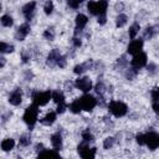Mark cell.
Returning a JSON list of instances; mask_svg holds the SVG:
<instances>
[{"instance_id":"cell-1","label":"cell","mask_w":159,"mask_h":159,"mask_svg":"<svg viewBox=\"0 0 159 159\" xmlns=\"http://www.w3.org/2000/svg\"><path fill=\"white\" fill-rule=\"evenodd\" d=\"M37 114H39L37 106L32 104V106L27 107L26 111H25V113H24V117H22V118H24V122H25L30 128H32L34 124H35L36 120H37Z\"/></svg>"},{"instance_id":"cell-2","label":"cell","mask_w":159,"mask_h":159,"mask_svg":"<svg viewBox=\"0 0 159 159\" xmlns=\"http://www.w3.org/2000/svg\"><path fill=\"white\" fill-rule=\"evenodd\" d=\"M108 109L114 117H123L128 111L127 104L123 102H119V101H112L108 104Z\"/></svg>"},{"instance_id":"cell-3","label":"cell","mask_w":159,"mask_h":159,"mask_svg":"<svg viewBox=\"0 0 159 159\" xmlns=\"http://www.w3.org/2000/svg\"><path fill=\"white\" fill-rule=\"evenodd\" d=\"M50 98H52V92L50 91H46V92H36L34 96H32V102L35 106L40 107V106H45Z\"/></svg>"},{"instance_id":"cell-4","label":"cell","mask_w":159,"mask_h":159,"mask_svg":"<svg viewBox=\"0 0 159 159\" xmlns=\"http://www.w3.org/2000/svg\"><path fill=\"white\" fill-rule=\"evenodd\" d=\"M77 150H78L80 155H81L82 158H84V159H92V158H94V155H96V148H89V147L87 145V142H86V140L82 142V143L77 147Z\"/></svg>"},{"instance_id":"cell-5","label":"cell","mask_w":159,"mask_h":159,"mask_svg":"<svg viewBox=\"0 0 159 159\" xmlns=\"http://www.w3.org/2000/svg\"><path fill=\"white\" fill-rule=\"evenodd\" d=\"M80 99V102H81V106H82V109H84V111H92L94 107H96V104H97V99L93 97V96H91V94H84V96H82L81 98H78Z\"/></svg>"},{"instance_id":"cell-6","label":"cell","mask_w":159,"mask_h":159,"mask_svg":"<svg viewBox=\"0 0 159 159\" xmlns=\"http://www.w3.org/2000/svg\"><path fill=\"white\" fill-rule=\"evenodd\" d=\"M145 144L150 150H154L159 147V134L155 132H149L145 134Z\"/></svg>"},{"instance_id":"cell-7","label":"cell","mask_w":159,"mask_h":159,"mask_svg":"<svg viewBox=\"0 0 159 159\" xmlns=\"http://www.w3.org/2000/svg\"><path fill=\"white\" fill-rule=\"evenodd\" d=\"M145 63H147V55L144 52L140 51V52L133 55V58L130 61L132 67H134V68L138 70V68H142L143 66H145Z\"/></svg>"},{"instance_id":"cell-8","label":"cell","mask_w":159,"mask_h":159,"mask_svg":"<svg viewBox=\"0 0 159 159\" xmlns=\"http://www.w3.org/2000/svg\"><path fill=\"white\" fill-rule=\"evenodd\" d=\"M75 86H76L78 89H81L82 92L87 93L89 89H92V81H91L88 77H80V78L76 80Z\"/></svg>"},{"instance_id":"cell-9","label":"cell","mask_w":159,"mask_h":159,"mask_svg":"<svg viewBox=\"0 0 159 159\" xmlns=\"http://www.w3.org/2000/svg\"><path fill=\"white\" fill-rule=\"evenodd\" d=\"M142 48H143V40H133L129 45H128V53H130V55H135V53H138V52H140L142 51Z\"/></svg>"},{"instance_id":"cell-10","label":"cell","mask_w":159,"mask_h":159,"mask_svg":"<svg viewBox=\"0 0 159 159\" xmlns=\"http://www.w3.org/2000/svg\"><path fill=\"white\" fill-rule=\"evenodd\" d=\"M29 32H30V25H29L27 22H25V24H22V25L17 29V31H16V34H15V37H16V40L22 41V40L29 35Z\"/></svg>"},{"instance_id":"cell-11","label":"cell","mask_w":159,"mask_h":159,"mask_svg":"<svg viewBox=\"0 0 159 159\" xmlns=\"http://www.w3.org/2000/svg\"><path fill=\"white\" fill-rule=\"evenodd\" d=\"M35 7H36V2H35V1H31V2H27L26 5H24V7H22V12H24L26 20H31Z\"/></svg>"},{"instance_id":"cell-12","label":"cell","mask_w":159,"mask_h":159,"mask_svg":"<svg viewBox=\"0 0 159 159\" xmlns=\"http://www.w3.org/2000/svg\"><path fill=\"white\" fill-rule=\"evenodd\" d=\"M61 55H60V51L58 50H52L50 53H48V56H47V61H46V63L50 66V67H53V66H56L57 65V60H58V57H60Z\"/></svg>"},{"instance_id":"cell-13","label":"cell","mask_w":159,"mask_h":159,"mask_svg":"<svg viewBox=\"0 0 159 159\" xmlns=\"http://www.w3.org/2000/svg\"><path fill=\"white\" fill-rule=\"evenodd\" d=\"M9 102L12 106H19L21 103V91L19 88H16L14 92H11V94L9 96Z\"/></svg>"},{"instance_id":"cell-14","label":"cell","mask_w":159,"mask_h":159,"mask_svg":"<svg viewBox=\"0 0 159 159\" xmlns=\"http://www.w3.org/2000/svg\"><path fill=\"white\" fill-rule=\"evenodd\" d=\"M51 144L56 150H60L62 148V135L60 134V132H56L51 135Z\"/></svg>"},{"instance_id":"cell-15","label":"cell","mask_w":159,"mask_h":159,"mask_svg":"<svg viewBox=\"0 0 159 159\" xmlns=\"http://www.w3.org/2000/svg\"><path fill=\"white\" fill-rule=\"evenodd\" d=\"M87 21H88V19H87L86 15H83V14H78V15L76 16V29L82 30V29L87 25Z\"/></svg>"},{"instance_id":"cell-16","label":"cell","mask_w":159,"mask_h":159,"mask_svg":"<svg viewBox=\"0 0 159 159\" xmlns=\"http://www.w3.org/2000/svg\"><path fill=\"white\" fill-rule=\"evenodd\" d=\"M55 120H56V113H55V112H48V113L41 119V124H43V125H51Z\"/></svg>"},{"instance_id":"cell-17","label":"cell","mask_w":159,"mask_h":159,"mask_svg":"<svg viewBox=\"0 0 159 159\" xmlns=\"http://www.w3.org/2000/svg\"><path fill=\"white\" fill-rule=\"evenodd\" d=\"M14 145H15V142H14V139H11V138H6V139H4V140L1 142V149H2L4 152L11 150V149L14 148Z\"/></svg>"},{"instance_id":"cell-18","label":"cell","mask_w":159,"mask_h":159,"mask_svg":"<svg viewBox=\"0 0 159 159\" xmlns=\"http://www.w3.org/2000/svg\"><path fill=\"white\" fill-rule=\"evenodd\" d=\"M158 26H148L144 31V37L145 39H152L157 32H158Z\"/></svg>"},{"instance_id":"cell-19","label":"cell","mask_w":159,"mask_h":159,"mask_svg":"<svg viewBox=\"0 0 159 159\" xmlns=\"http://www.w3.org/2000/svg\"><path fill=\"white\" fill-rule=\"evenodd\" d=\"M70 111H71L72 113H80V112L82 111V106H81L80 99H76V101H73V102L70 104Z\"/></svg>"},{"instance_id":"cell-20","label":"cell","mask_w":159,"mask_h":159,"mask_svg":"<svg viewBox=\"0 0 159 159\" xmlns=\"http://www.w3.org/2000/svg\"><path fill=\"white\" fill-rule=\"evenodd\" d=\"M127 20H128L127 15L119 14V15L117 16V19H116V26H117V27H123V26L127 24Z\"/></svg>"},{"instance_id":"cell-21","label":"cell","mask_w":159,"mask_h":159,"mask_svg":"<svg viewBox=\"0 0 159 159\" xmlns=\"http://www.w3.org/2000/svg\"><path fill=\"white\" fill-rule=\"evenodd\" d=\"M39 157H40V158H43V157H55V158H58L60 154L57 153L56 149H55V150H46V149H43L42 152L39 153Z\"/></svg>"},{"instance_id":"cell-22","label":"cell","mask_w":159,"mask_h":159,"mask_svg":"<svg viewBox=\"0 0 159 159\" xmlns=\"http://www.w3.org/2000/svg\"><path fill=\"white\" fill-rule=\"evenodd\" d=\"M12 24H14V20L10 15H2L1 16V25L2 26L10 27V26H12Z\"/></svg>"},{"instance_id":"cell-23","label":"cell","mask_w":159,"mask_h":159,"mask_svg":"<svg viewBox=\"0 0 159 159\" xmlns=\"http://www.w3.org/2000/svg\"><path fill=\"white\" fill-rule=\"evenodd\" d=\"M52 99H53V102L60 103V102H63V101H65V96H63V93L60 92V91H53V92H52Z\"/></svg>"},{"instance_id":"cell-24","label":"cell","mask_w":159,"mask_h":159,"mask_svg":"<svg viewBox=\"0 0 159 159\" xmlns=\"http://www.w3.org/2000/svg\"><path fill=\"white\" fill-rule=\"evenodd\" d=\"M107 6H108L107 0H99V1L97 2V7H98V15H99V14H106Z\"/></svg>"},{"instance_id":"cell-25","label":"cell","mask_w":159,"mask_h":159,"mask_svg":"<svg viewBox=\"0 0 159 159\" xmlns=\"http://www.w3.org/2000/svg\"><path fill=\"white\" fill-rule=\"evenodd\" d=\"M139 24H137V22H134L130 27H129V37L130 39H134L135 36H137V34L139 32Z\"/></svg>"},{"instance_id":"cell-26","label":"cell","mask_w":159,"mask_h":159,"mask_svg":"<svg viewBox=\"0 0 159 159\" xmlns=\"http://www.w3.org/2000/svg\"><path fill=\"white\" fill-rule=\"evenodd\" d=\"M87 9L92 15H98V7H97V2L96 1H89L87 4Z\"/></svg>"},{"instance_id":"cell-27","label":"cell","mask_w":159,"mask_h":159,"mask_svg":"<svg viewBox=\"0 0 159 159\" xmlns=\"http://www.w3.org/2000/svg\"><path fill=\"white\" fill-rule=\"evenodd\" d=\"M43 10H45V14H46V15H50V14L52 12V10H53V2H52L51 0L46 1L45 5H43Z\"/></svg>"},{"instance_id":"cell-28","label":"cell","mask_w":159,"mask_h":159,"mask_svg":"<svg viewBox=\"0 0 159 159\" xmlns=\"http://www.w3.org/2000/svg\"><path fill=\"white\" fill-rule=\"evenodd\" d=\"M30 143H31V139H30V135L29 134H24V135L20 137V145L27 147Z\"/></svg>"},{"instance_id":"cell-29","label":"cell","mask_w":159,"mask_h":159,"mask_svg":"<svg viewBox=\"0 0 159 159\" xmlns=\"http://www.w3.org/2000/svg\"><path fill=\"white\" fill-rule=\"evenodd\" d=\"M0 51L1 52H12L14 51V46L12 45H7L5 42L0 43Z\"/></svg>"},{"instance_id":"cell-30","label":"cell","mask_w":159,"mask_h":159,"mask_svg":"<svg viewBox=\"0 0 159 159\" xmlns=\"http://www.w3.org/2000/svg\"><path fill=\"white\" fill-rule=\"evenodd\" d=\"M113 144H114V139H113L112 137L106 138L104 142H103V147H104V149H111V148L113 147Z\"/></svg>"},{"instance_id":"cell-31","label":"cell","mask_w":159,"mask_h":159,"mask_svg":"<svg viewBox=\"0 0 159 159\" xmlns=\"http://www.w3.org/2000/svg\"><path fill=\"white\" fill-rule=\"evenodd\" d=\"M152 99L154 103H158L159 102V87H155L152 89Z\"/></svg>"},{"instance_id":"cell-32","label":"cell","mask_w":159,"mask_h":159,"mask_svg":"<svg viewBox=\"0 0 159 159\" xmlns=\"http://www.w3.org/2000/svg\"><path fill=\"white\" fill-rule=\"evenodd\" d=\"M43 37L46 39V40H53V37H55V32H53V30L52 29H47V30H45L43 31Z\"/></svg>"},{"instance_id":"cell-33","label":"cell","mask_w":159,"mask_h":159,"mask_svg":"<svg viewBox=\"0 0 159 159\" xmlns=\"http://www.w3.org/2000/svg\"><path fill=\"white\" fill-rule=\"evenodd\" d=\"M104 89H106V87H104L103 82H98V83L96 84V87H94V91L97 92V94H101V96H103Z\"/></svg>"},{"instance_id":"cell-34","label":"cell","mask_w":159,"mask_h":159,"mask_svg":"<svg viewBox=\"0 0 159 159\" xmlns=\"http://www.w3.org/2000/svg\"><path fill=\"white\" fill-rule=\"evenodd\" d=\"M86 70H87V68H86L84 63H81V65H77V66H75V68H73V72H75L76 75H81V73H83Z\"/></svg>"},{"instance_id":"cell-35","label":"cell","mask_w":159,"mask_h":159,"mask_svg":"<svg viewBox=\"0 0 159 159\" xmlns=\"http://www.w3.org/2000/svg\"><path fill=\"white\" fill-rule=\"evenodd\" d=\"M135 76H137V68H134V67H132L130 70H128V71L125 72L127 80H133Z\"/></svg>"},{"instance_id":"cell-36","label":"cell","mask_w":159,"mask_h":159,"mask_svg":"<svg viewBox=\"0 0 159 159\" xmlns=\"http://www.w3.org/2000/svg\"><path fill=\"white\" fill-rule=\"evenodd\" d=\"M82 138H83V140H86V142H91V140H93V135L89 133L88 129H86V130L82 132Z\"/></svg>"},{"instance_id":"cell-37","label":"cell","mask_w":159,"mask_h":159,"mask_svg":"<svg viewBox=\"0 0 159 159\" xmlns=\"http://www.w3.org/2000/svg\"><path fill=\"white\" fill-rule=\"evenodd\" d=\"M66 111V104H65V101L63 102H60V103H57V108H56V112L58 113V114H61V113H63Z\"/></svg>"},{"instance_id":"cell-38","label":"cell","mask_w":159,"mask_h":159,"mask_svg":"<svg viewBox=\"0 0 159 159\" xmlns=\"http://www.w3.org/2000/svg\"><path fill=\"white\" fill-rule=\"evenodd\" d=\"M135 140L139 145H144L145 144V134H137Z\"/></svg>"},{"instance_id":"cell-39","label":"cell","mask_w":159,"mask_h":159,"mask_svg":"<svg viewBox=\"0 0 159 159\" xmlns=\"http://www.w3.org/2000/svg\"><path fill=\"white\" fill-rule=\"evenodd\" d=\"M57 66H60L61 68L66 67V57L60 56V57H58V60H57Z\"/></svg>"},{"instance_id":"cell-40","label":"cell","mask_w":159,"mask_h":159,"mask_svg":"<svg viewBox=\"0 0 159 159\" xmlns=\"http://www.w3.org/2000/svg\"><path fill=\"white\" fill-rule=\"evenodd\" d=\"M67 4L72 7V9H77L78 7V5L81 4L78 0H67Z\"/></svg>"},{"instance_id":"cell-41","label":"cell","mask_w":159,"mask_h":159,"mask_svg":"<svg viewBox=\"0 0 159 159\" xmlns=\"http://www.w3.org/2000/svg\"><path fill=\"white\" fill-rule=\"evenodd\" d=\"M106 21H107V16H106V14H99V15H98V24L104 25Z\"/></svg>"},{"instance_id":"cell-42","label":"cell","mask_w":159,"mask_h":159,"mask_svg":"<svg viewBox=\"0 0 159 159\" xmlns=\"http://www.w3.org/2000/svg\"><path fill=\"white\" fill-rule=\"evenodd\" d=\"M117 63L119 65V67H123V66H125V65H127V60H125V56H122L120 58H118Z\"/></svg>"},{"instance_id":"cell-43","label":"cell","mask_w":159,"mask_h":159,"mask_svg":"<svg viewBox=\"0 0 159 159\" xmlns=\"http://www.w3.org/2000/svg\"><path fill=\"white\" fill-rule=\"evenodd\" d=\"M21 58H22V62H24V63H26V62L30 60V55H27V52H26V51H24V52L21 53Z\"/></svg>"},{"instance_id":"cell-44","label":"cell","mask_w":159,"mask_h":159,"mask_svg":"<svg viewBox=\"0 0 159 159\" xmlns=\"http://www.w3.org/2000/svg\"><path fill=\"white\" fill-rule=\"evenodd\" d=\"M73 45H75L76 47H80V46L82 45L81 39H78V37H73Z\"/></svg>"},{"instance_id":"cell-45","label":"cell","mask_w":159,"mask_h":159,"mask_svg":"<svg viewBox=\"0 0 159 159\" xmlns=\"http://www.w3.org/2000/svg\"><path fill=\"white\" fill-rule=\"evenodd\" d=\"M72 87H73V83H72V82L67 81V82L65 83V88H66L67 91H71V89H72Z\"/></svg>"},{"instance_id":"cell-46","label":"cell","mask_w":159,"mask_h":159,"mask_svg":"<svg viewBox=\"0 0 159 159\" xmlns=\"http://www.w3.org/2000/svg\"><path fill=\"white\" fill-rule=\"evenodd\" d=\"M43 149H45V148H43V144H42V143L36 144V152H39V153H40V152H42Z\"/></svg>"},{"instance_id":"cell-47","label":"cell","mask_w":159,"mask_h":159,"mask_svg":"<svg viewBox=\"0 0 159 159\" xmlns=\"http://www.w3.org/2000/svg\"><path fill=\"white\" fill-rule=\"evenodd\" d=\"M153 109H154V112L157 114H159V103H154L153 104Z\"/></svg>"},{"instance_id":"cell-48","label":"cell","mask_w":159,"mask_h":159,"mask_svg":"<svg viewBox=\"0 0 159 159\" xmlns=\"http://www.w3.org/2000/svg\"><path fill=\"white\" fill-rule=\"evenodd\" d=\"M154 68H155V65H153V63H150L148 66V71H150V73H154Z\"/></svg>"},{"instance_id":"cell-49","label":"cell","mask_w":159,"mask_h":159,"mask_svg":"<svg viewBox=\"0 0 159 159\" xmlns=\"http://www.w3.org/2000/svg\"><path fill=\"white\" fill-rule=\"evenodd\" d=\"M0 60H1V63H0V66H1V67H4V65H5V58H4V57H1Z\"/></svg>"},{"instance_id":"cell-50","label":"cell","mask_w":159,"mask_h":159,"mask_svg":"<svg viewBox=\"0 0 159 159\" xmlns=\"http://www.w3.org/2000/svg\"><path fill=\"white\" fill-rule=\"evenodd\" d=\"M78 1H80V2H82V1H83V0H78Z\"/></svg>"}]
</instances>
